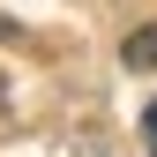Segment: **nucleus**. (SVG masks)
Here are the masks:
<instances>
[{"instance_id":"f257e3e1","label":"nucleus","mask_w":157,"mask_h":157,"mask_svg":"<svg viewBox=\"0 0 157 157\" xmlns=\"http://www.w3.org/2000/svg\"><path fill=\"white\" fill-rule=\"evenodd\" d=\"M120 60H127V67H157V30H127Z\"/></svg>"},{"instance_id":"f03ea898","label":"nucleus","mask_w":157,"mask_h":157,"mask_svg":"<svg viewBox=\"0 0 157 157\" xmlns=\"http://www.w3.org/2000/svg\"><path fill=\"white\" fill-rule=\"evenodd\" d=\"M142 142H150V157H157V105L142 112Z\"/></svg>"}]
</instances>
